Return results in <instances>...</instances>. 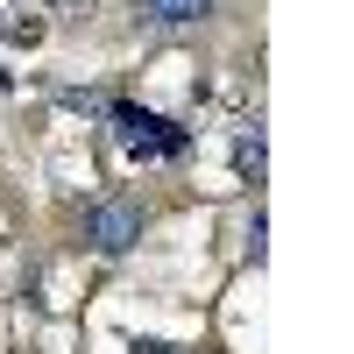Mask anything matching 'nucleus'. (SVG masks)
<instances>
[{
    "instance_id": "7",
    "label": "nucleus",
    "mask_w": 354,
    "mask_h": 354,
    "mask_svg": "<svg viewBox=\"0 0 354 354\" xmlns=\"http://www.w3.org/2000/svg\"><path fill=\"white\" fill-rule=\"evenodd\" d=\"M43 8H57V15H85L93 0H43Z\"/></svg>"
},
{
    "instance_id": "2",
    "label": "nucleus",
    "mask_w": 354,
    "mask_h": 354,
    "mask_svg": "<svg viewBox=\"0 0 354 354\" xmlns=\"http://www.w3.org/2000/svg\"><path fill=\"white\" fill-rule=\"evenodd\" d=\"M78 220H85V241H93L100 255H128V248L142 241V227H149L135 198H93Z\"/></svg>"
},
{
    "instance_id": "5",
    "label": "nucleus",
    "mask_w": 354,
    "mask_h": 354,
    "mask_svg": "<svg viewBox=\"0 0 354 354\" xmlns=\"http://www.w3.org/2000/svg\"><path fill=\"white\" fill-rule=\"evenodd\" d=\"M234 163H241L248 185H262V128H248L241 142H234Z\"/></svg>"
},
{
    "instance_id": "4",
    "label": "nucleus",
    "mask_w": 354,
    "mask_h": 354,
    "mask_svg": "<svg viewBox=\"0 0 354 354\" xmlns=\"http://www.w3.org/2000/svg\"><path fill=\"white\" fill-rule=\"evenodd\" d=\"M36 36H43V21L21 15L15 0H0V43H36Z\"/></svg>"
},
{
    "instance_id": "6",
    "label": "nucleus",
    "mask_w": 354,
    "mask_h": 354,
    "mask_svg": "<svg viewBox=\"0 0 354 354\" xmlns=\"http://www.w3.org/2000/svg\"><path fill=\"white\" fill-rule=\"evenodd\" d=\"M135 354H185V347H170V340H135Z\"/></svg>"
},
{
    "instance_id": "1",
    "label": "nucleus",
    "mask_w": 354,
    "mask_h": 354,
    "mask_svg": "<svg viewBox=\"0 0 354 354\" xmlns=\"http://www.w3.org/2000/svg\"><path fill=\"white\" fill-rule=\"evenodd\" d=\"M106 121L121 128L128 156H142V163H170V156L192 149V128H177V121H163V113L135 106V100H106Z\"/></svg>"
},
{
    "instance_id": "3",
    "label": "nucleus",
    "mask_w": 354,
    "mask_h": 354,
    "mask_svg": "<svg viewBox=\"0 0 354 354\" xmlns=\"http://www.w3.org/2000/svg\"><path fill=\"white\" fill-rule=\"evenodd\" d=\"M213 15V0H142V21H156V28H192Z\"/></svg>"
}]
</instances>
